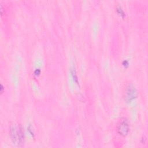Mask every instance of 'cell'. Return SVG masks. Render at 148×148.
<instances>
[{
    "instance_id": "3957f363",
    "label": "cell",
    "mask_w": 148,
    "mask_h": 148,
    "mask_svg": "<svg viewBox=\"0 0 148 148\" xmlns=\"http://www.w3.org/2000/svg\"><path fill=\"white\" fill-rule=\"evenodd\" d=\"M125 99L127 101H131L134 99L136 97V91L135 87L132 84H129L127 87V89L125 92Z\"/></svg>"
},
{
    "instance_id": "7a4b0ae2",
    "label": "cell",
    "mask_w": 148,
    "mask_h": 148,
    "mask_svg": "<svg viewBox=\"0 0 148 148\" xmlns=\"http://www.w3.org/2000/svg\"><path fill=\"white\" fill-rule=\"evenodd\" d=\"M117 131L120 135L125 136L130 131V125L128 121L125 119L123 118L121 119L117 125Z\"/></svg>"
},
{
    "instance_id": "6da1fadb",
    "label": "cell",
    "mask_w": 148,
    "mask_h": 148,
    "mask_svg": "<svg viewBox=\"0 0 148 148\" xmlns=\"http://www.w3.org/2000/svg\"><path fill=\"white\" fill-rule=\"evenodd\" d=\"M11 138L15 144L19 145L23 142L24 138V133L21 127L17 124H13L11 126L10 130Z\"/></svg>"
}]
</instances>
